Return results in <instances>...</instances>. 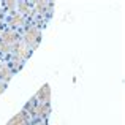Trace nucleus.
<instances>
[{"label": "nucleus", "mask_w": 125, "mask_h": 125, "mask_svg": "<svg viewBox=\"0 0 125 125\" xmlns=\"http://www.w3.org/2000/svg\"><path fill=\"white\" fill-rule=\"evenodd\" d=\"M5 87H6V85H5V83H0V94H2V92L5 90Z\"/></svg>", "instance_id": "9b49d317"}, {"label": "nucleus", "mask_w": 125, "mask_h": 125, "mask_svg": "<svg viewBox=\"0 0 125 125\" xmlns=\"http://www.w3.org/2000/svg\"><path fill=\"white\" fill-rule=\"evenodd\" d=\"M16 41H18V35H16L14 32H6V33H3L2 43H5V44L11 46L13 43H16Z\"/></svg>", "instance_id": "7ed1b4c3"}, {"label": "nucleus", "mask_w": 125, "mask_h": 125, "mask_svg": "<svg viewBox=\"0 0 125 125\" xmlns=\"http://www.w3.org/2000/svg\"><path fill=\"white\" fill-rule=\"evenodd\" d=\"M22 24V18L21 16H14V18L11 19V25L13 27H18V25H21Z\"/></svg>", "instance_id": "6e6552de"}, {"label": "nucleus", "mask_w": 125, "mask_h": 125, "mask_svg": "<svg viewBox=\"0 0 125 125\" xmlns=\"http://www.w3.org/2000/svg\"><path fill=\"white\" fill-rule=\"evenodd\" d=\"M24 124H25V116H24V113H21L16 117H13L8 125H24Z\"/></svg>", "instance_id": "39448f33"}, {"label": "nucleus", "mask_w": 125, "mask_h": 125, "mask_svg": "<svg viewBox=\"0 0 125 125\" xmlns=\"http://www.w3.org/2000/svg\"><path fill=\"white\" fill-rule=\"evenodd\" d=\"M0 51H3V52L10 51V46H8V44H5V43H2V41H0Z\"/></svg>", "instance_id": "9d476101"}, {"label": "nucleus", "mask_w": 125, "mask_h": 125, "mask_svg": "<svg viewBox=\"0 0 125 125\" xmlns=\"http://www.w3.org/2000/svg\"><path fill=\"white\" fill-rule=\"evenodd\" d=\"M0 78H2V79H10V78H11V73H10L8 67L0 65Z\"/></svg>", "instance_id": "0eeeda50"}, {"label": "nucleus", "mask_w": 125, "mask_h": 125, "mask_svg": "<svg viewBox=\"0 0 125 125\" xmlns=\"http://www.w3.org/2000/svg\"><path fill=\"white\" fill-rule=\"evenodd\" d=\"M37 98L41 101V103L48 104V103H49V98H51V87H49L48 84H46V85H43V87L40 89V92H38Z\"/></svg>", "instance_id": "f03ea898"}, {"label": "nucleus", "mask_w": 125, "mask_h": 125, "mask_svg": "<svg viewBox=\"0 0 125 125\" xmlns=\"http://www.w3.org/2000/svg\"><path fill=\"white\" fill-rule=\"evenodd\" d=\"M16 54H18V57H16V60H22V59H25L29 55V51H27V48L25 46H18L16 48Z\"/></svg>", "instance_id": "20e7f679"}, {"label": "nucleus", "mask_w": 125, "mask_h": 125, "mask_svg": "<svg viewBox=\"0 0 125 125\" xmlns=\"http://www.w3.org/2000/svg\"><path fill=\"white\" fill-rule=\"evenodd\" d=\"M40 30L38 29H29L27 33H25V43H27L29 46H35L38 43V40H40Z\"/></svg>", "instance_id": "f257e3e1"}, {"label": "nucleus", "mask_w": 125, "mask_h": 125, "mask_svg": "<svg viewBox=\"0 0 125 125\" xmlns=\"http://www.w3.org/2000/svg\"><path fill=\"white\" fill-rule=\"evenodd\" d=\"M35 111H37L38 116H46L49 113V104H40V106L35 108Z\"/></svg>", "instance_id": "423d86ee"}, {"label": "nucleus", "mask_w": 125, "mask_h": 125, "mask_svg": "<svg viewBox=\"0 0 125 125\" xmlns=\"http://www.w3.org/2000/svg\"><path fill=\"white\" fill-rule=\"evenodd\" d=\"M19 8H21V13H29V6L25 2H21L19 3Z\"/></svg>", "instance_id": "1a4fd4ad"}]
</instances>
